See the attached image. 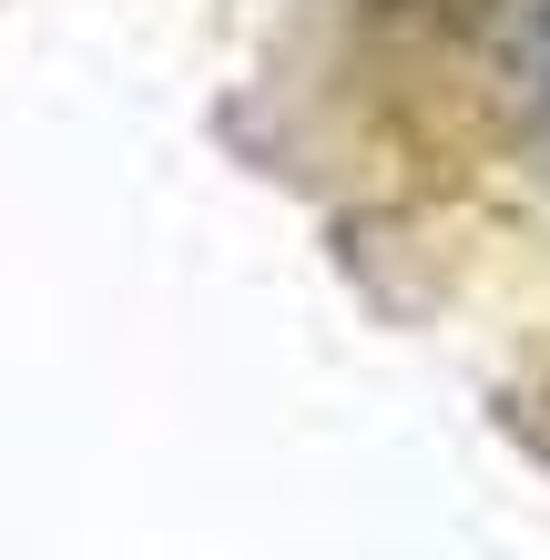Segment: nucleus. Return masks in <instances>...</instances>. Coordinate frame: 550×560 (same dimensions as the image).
<instances>
[{
    "label": "nucleus",
    "instance_id": "1",
    "mask_svg": "<svg viewBox=\"0 0 550 560\" xmlns=\"http://www.w3.org/2000/svg\"><path fill=\"white\" fill-rule=\"evenodd\" d=\"M520 92H530V163H540V184H550V21H540V42H530Z\"/></svg>",
    "mask_w": 550,
    "mask_h": 560
}]
</instances>
